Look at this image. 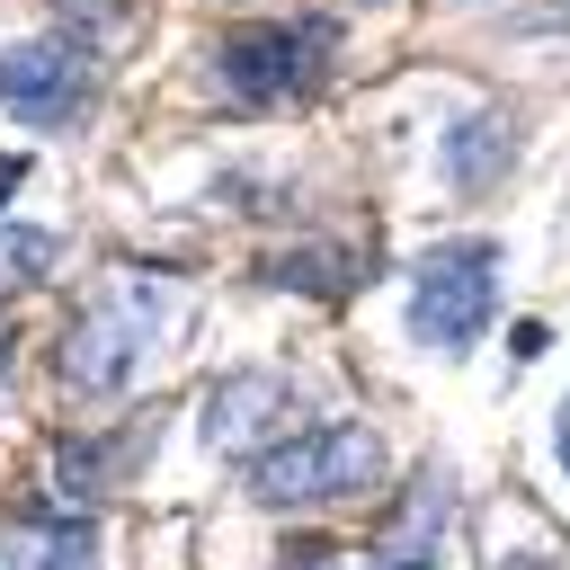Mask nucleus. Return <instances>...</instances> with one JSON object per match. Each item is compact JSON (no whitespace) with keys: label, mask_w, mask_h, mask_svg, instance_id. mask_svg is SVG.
<instances>
[{"label":"nucleus","mask_w":570,"mask_h":570,"mask_svg":"<svg viewBox=\"0 0 570 570\" xmlns=\"http://www.w3.org/2000/svg\"><path fill=\"white\" fill-rule=\"evenodd\" d=\"M508 151H517L508 125H499V116H472V125L454 134V187H490V169H499Z\"/></svg>","instance_id":"8"},{"label":"nucleus","mask_w":570,"mask_h":570,"mask_svg":"<svg viewBox=\"0 0 570 570\" xmlns=\"http://www.w3.org/2000/svg\"><path fill=\"white\" fill-rule=\"evenodd\" d=\"M294 419H303V401L285 374H223L205 392V445L214 454H267V436Z\"/></svg>","instance_id":"6"},{"label":"nucleus","mask_w":570,"mask_h":570,"mask_svg":"<svg viewBox=\"0 0 570 570\" xmlns=\"http://www.w3.org/2000/svg\"><path fill=\"white\" fill-rule=\"evenodd\" d=\"M508 570H552V561H508Z\"/></svg>","instance_id":"17"},{"label":"nucleus","mask_w":570,"mask_h":570,"mask_svg":"<svg viewBox=\"0 0 570 570\" xmlns=\"http://www.w3.org/2000/svg\"><path fill=\"white\" fill-rule=\"evenodd\" d=\"M62 18H71V27H116L125 0H62Z\"/></svg>","instance_id":"13"},{"label":"nucleus","mask_w":570,"mask_h":570,"mask_svg":"<svg viewBox=\"0 0 570 570\" xmlns=\"http://www.w3.org/2000/svg\"><path fill=\"white\" fill-rule=\"evenodd\" d=\"M267 285H303V294H347V249H285V258H267Z\"/></svg>","instance_id":"9"},{"label":"nucleus","mask_w":570,"mask_h":570,"mask_svg":"<svg viewBox=\"0 0 570 570\" xmlns=\"http://www.w3.org/2000/svg\"><path fill=\"white\" fill-rule=\"evenodd\" d=\"M53 267V232H0V303Z\"/></svg>","instance_id":"11"},{"label":"nucleus","mask_w":570,"mask_h":570,"mask_svg":"<svg viewBox=\"0 0 570 570\" xmlns=\"http://www.w3.org/2000/svg\"><path fill=\"white\" fill-rule=\"evenodd\" d=\"M285 570H338V552H321V543H303V552H285Z\"/></svg>","instance_id":"14"},{"label":"nucleus","mask_w":570,"mask_h":570,"mask_svg":"<svg viewBox=\"0 0 570 570\" xmlns=\"http://www.w3.org/2000/svg\"><path fill=\"white\" fill-rule=\"evenodd\" d=\"M18 178H27V160H9V169H0V205L18 196Z\"/></svg>","instance_id":"15"},{"label":"nucleus","mask_w":570,"mask_h":570,"mask_svg":"<svg viewBox=\"0 0 570 570\" xmlns=\"http://www.w3.org/2000/svg\"><path fill=\"white\" fill-rule=\"evenodd\" d=\"M36 552H45V570H98V525H89V517H80V525L62 517V525L36 534Z\"/></svg>","instance_id":"12"},{"label":"nucleus","mask_w":570,"mask_h":570,"mask_svg":"<svg viewBox=\"0 0 570 570\" xmlns=\"http://www.w3.org/2000/svg\"><path fill=\"white\" fill-rule=\"evenodd\" d=\"M445 525H454V481L428 463V472L401 490V508L383 517V534L365 543V570H436V552H445Z\"/></svg>","instance_id":"7"},{"label":"nucleus","mask_w":570,"mask_h":570,"mask_svg":"<svg viewBox=\"0 0 570 570\" xmlns=\"http://www.w3.org/2000/svg\"><path fill=\"white\" fill-rule=\"evenodd\" d=\"M142 436H89V445H62V490H107L116 463H134Z\"/></svg>","instance_id":"10"},{"label":"nucleus","mask_w":570,"mask_h":570,"mask_svg":"<svg viewBox=\"0 0 570 570\" xmlns=\"http://www.w3.org/2000/svg\"><path fill=\"white\" fill-rule=\"evenodd\" d=\"M160 321H169V294H160V285H125L116 303H98V312L71 321V338H62V374H71L80 392H116V383L142 365V347H151Z\"/></svg>","instance_id":"4"},{"label":"nucleus","mask_w":570,"mask_h":570,"mask_svg":"<svg viewBox=\"0 0 570 570\" xmlns=\"http://www.w3.org/2000/svg\"><path fill=\"white\" fill-rule=\"evenodd\" d=\"M490 303H499V240H436L428 258H419V276H410V330L428 338V347H472L481 330H490Z\"/></svg>","instance_id":"3"},{"label":"nucleus","mask_w":570,"mask_h":570,"mask_svg":"<svg viewBox=\"0 0 570 570\" xmlns=\"http://www.w3.org/2000/svg\"><path fill=\"white\" fill-rule=\"evenodd\" d=\"M330 45H338L330 18H267V27H232L214 45V71H223V89L240 107H285V98H303L321 80Z\"/></svg>","instance_id":"2"},{"label":"nucleus","mask_w":570,"mask_h":570,"mask_svg":"<svg viewBox=\"0 0 570 570\" xmlns=\"http://www.w3.org/2000/svg\"><path fill=\"white\" fill-rule=\"evenodd\" d=\"M552 445H561V463H570V401H561V428H552Z\"/></svg>","instance_id":"16"},{"label":"nucleus","mask_w":570,"mask_h":570,"mask_svg":"<svg viewBox=\"0 0 570 570\" xmlns=\"http://www.w3.org/2000/svg\"><path fill=\"white\" fill-rule=\"evenodd\" d=\"M383 481V436L356 428V419H330V428H294L276 436L267 454H249V499L267 508H312V499H356Z\"/></svg>","instance_id":"1"},{"label":"nucleus","mask_w":570,"mask_h":570,"mask_svg":"<svg viewBox=\"0 0 570 570\" xmlns=\"http://www.w3.org/2000/svg\"><path fill=\"white\" fill-rule=\"evenodd\" d=\"M80 98H89V53L71 36H27L0 53V107L9 116L62 125V116H80Z\"/></svg>","instance_id":"5"}]
</instances>
